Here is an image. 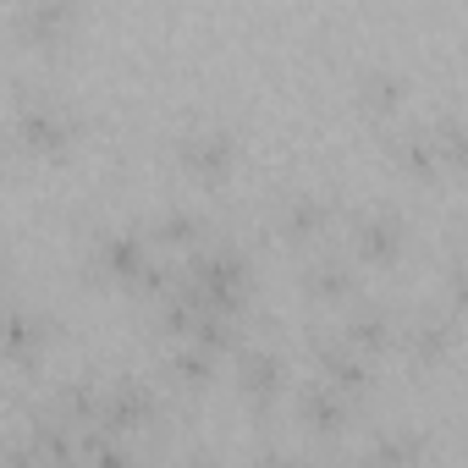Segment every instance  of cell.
<instances>
[{"label": "cell", "instance_id": "cell-1", "mask_svg": "<svg viewBox=\"0 0 468 468\" xmlns=\"http://www.w3.org/2000/svg\"><path fill=\"white\" fill-rule=\"evenodd\" d=\"M72 111L61 105V100H50V94H17V122H12V133L28 144V149H39V154H61L67 144H72Z\"/></svg>", "mask_w": 468, "mask_h": 468}, {"label": "cell", "instance_id": "cell-2", "mask_svg": "<svg viewBox=\"0 0 468 468\" xmlns=\"http://www.w3.org/2000/svg\"><path fill=\"white\" fill-rule=\"evenodd\" d=\"M182 165L198 182H220L231 165H238V138L226 127H193V133H182Z\"/></svg>", "mask_w": 468, "mask_h": 468}, {"label": "cell", "instance_id": "cell-3", "mask_svg": "<svg viewBox=\"0 0 468 468\" xmlns=\"http://www.w3.org/2000/svg\"><path fill=\"white\" fill-rule=\"evenodd\" d=\"M408 243V231H402V215L397 209H364L358 215V254L375 260V265H391Z\"/></svg>", "mask_w": 468, "mask_h": 468}, {"label": "cell", "instance_id": "cell-4", "mask_svg": "<svg viewBox=\"0 0 468 468\" xmlns=\"http://www.w3.org/2000/svg\"><path fill=\"white\" fill-rule=\"evenodd\" d=\"M72 23H78V6H67V0H28V6L12 12V28L34 45H56Z\"/></svg>", "mask_w": 468, "mask_h": 468}, {"label": "cell", "instance_id": "cell-5", "mask_svg": "<svg viewBox=\"0 0 468 468\" xmlns=\"http://www.w3.org/2000/svg\"><path fill=\"white\" fill-rule=\"evenodd\" d=\"M100 413H105V424H116V435H127V430L149 424L154 397H149V386H144V380H116V386L100 397Z\"/></svg>", "mask_w": 468, "mask_h": 468}, {"label": "cell", "instance_id": "cell-6", "mask_svg": "<svg viewBox=\"0 0 468 468\" xmlns=\"http://www.w3.org/2000/svg\"><path fill=\"white\" fill-rule=\"evenodd\" d=\"M100 265H105L111 276H122V282H144L149 249H144L138 231H105V238H100Z\"/></svg>", "mask_w": 468, "mask_h": 468}, {"label": "cell", "instance_id": "cell-7", "mask_svg": "<svg viewBox=\"0 0 468 468\" xmlns=\"http://www.w3.org/2000/svg\"><path fill=\"white\" fill-rule=\"evenodd\" d=\"M45 336H50V325L34 309H12L6 320H0V353H6V358H39Z\"/></svg>", "mask_w": 468, "mask_h": 468}, {"label": "cell", "instance_id": "cell-8", "mask_svg": "<svg viewBox=\"0 0 468 468\" xmlns=\"http://www.w3.org/2000/svg\"><path fill=\"white\" fill-rule=\"evenodd\" d=\"M320 369H325V386H336L342 397H353V391L369 386V358L353 353L347 342H331V347L320 353Z\"/></svg>", "mask_w": 468, "mask_h": 468}, {"label": "cell", "instance_id": "cell-9", "mask_svg": "<svg viewBox=\"0 0 468 468\" xmlns=\"http://www.w3.org/2000/svg\"><path fill=\"white\" fill-rule=\"evenodd\" d=\"M298 413H303V424L309 430H342V419H347V397L336 391V386H309L303 397H298Z\"/></svg>", "mask_w": 468, "mask_h": 468}, {"label": "cell", "instance_id": "cell-10", "mask_svg": "<svg viewBox=\"0 0 468 468\" xmlns=\"http://www.w3.org/2000/svg\"><path fill=\"white\" fill-rule=\"evenodd\" d=\"M243 391H249L254 402H271V397L282 391V358H276L271 347H249V353H243Z\"/></svg>", "mask_w": 468, "mask_h": 468}, {"label": "cell", "instance_id": "cell-11", "mask_svg": "<svg viewBox=\"0 0 468 468\" xmlns=\"http://www.w3.org/2000/svg\"><path fill=\"white\" fill-rule=\"evenodd\" d=\"M325 220H331V204L314 198V193H292L282 204V231L287 238H314V231H325Z\"/></svg>", "mask_w": 468, "mask_h": 468}, {"label": "cell", "instance_id": "cell-12", "mask_svg": "<svg viewBox=\"0 0 468 468\" xmlns=\"http://www.w3.org/2000/svg\"><path fill=\"white\" fill-rule=\"evenodd\" d=\"M386 342H391V320H386L380 309H369V303H364V309H353V314H347V347H353V353H364V358H369V353H380Z\"/></svg>", "mask_w": 468, "mask_h": 468}, {"label": "cell", "instance_id": "cell-13", "mask_svg": "<svg viewBox=\"0 0 468 468\" xmlns=\"http://www.w3.org/2000/svg\"><path fill=\"white\" fill-rule=\"evenodd\" d=\"M358 100L369 105V111H397L402 105V72H391V67H369L364 78H358Z\"/></svg>", "mask_w": 468, "mask_h": 468}, {"label": "cell", "instance_id": "cell-14", "mask_svg": "<svg viewBox=\"0 0 468 468\" xmlns=\"http://www.w3.org/2000/svg\"><path fill=\"white\" fill-rule=\"evenodd\" d=\"M408 347H413V358H419V364H435V358L452 347V325H446L441 314H424V320H413Z\"/></svg>", "mask_w": 468, "mask_h": 468}, {"label": "cell", "instance_id": "cell-15", "mask_svg": "<svg viewBox=\"0 0 468 468\" xmlns=\"http://www.w3.org/2000/svg\"><path fill=\"white\" fill-rule=\"evenodd\" d=\"M397 154H402V165H408L413 176H441V154H435V144H430V127L402 133V138H397Z\"/></svg>", "mask_w": 468, "mask_h": 468}, {"label": "cell", "instance_id": "cell-16", "mask_svg": "<svg viewBox=\"0 0 468 468\" xmlns=\"http://www.w3.org/2000/svg\"><path fill=\"white\" fill-rule=\"evenodd\" d=\"M375 468H413L419 463V435L408 430H391V435H375V452H369Z\"/></svg>", "mask_w": 468, "mask_h": 468}, {"label": "cell", "instance_id": "cell-17", "mask_svg": "<svg viewBox=\"0 0 468 468\" xmlns=\"http://www.w3.org/2000/svg\"><path fill=\"white\" fill-rule=\"evenodd\" d=\"M309 292L325 298V303H336V298L353 292V271L342 260H320V265H309Z\"/></svg>", "mask_w": 468, "mask_h": 468}, {"label": "cell", "instance_id": "cell-18", "mask_svg": "<svg viewBox=\"0 0 468 468\" xmlns=\"http://www.w3.org/2000/svg\"><path fill=\"white\" fill-rule=\"evenodd\" d=\"M198 231H204V220H198L193 209H165V215L154 220V238H160V243H198Z\"/></svg>", "mask_w": 468, "mask_h": 468}, {"label": "cell", "instance_id": "cell-19", "mask_svg": "<svg viewBox=\"0 0 468 468\" xmlns=\"http://www.w3.org/2000/svg\"><path fill=\"white\" fill-rule=\"evenodd\" d=\"M83 452H89L94 468H138L127 441H116V435H83Z\"/></svg>", "mask_w": 468, "mask_h": 468}, {"label": "cell", "instance_id": "cell-20", "mask_svg": "<svg viewBox=\"0 0 468 468\" xmlns=\"http://www.w3.org/2000/svg\"><path fill=\"white\" fill-rule=\"evenodd\" d=\"M209 358H215V353H204V347L182 342V347L171 353V369H176L182 380H209Z\"/></svg>", "mask_w": 468, "mask_h": 468}, {"label": "cell", "instance_id": "cell-21", "mask_svg": "<svg viewBox=\"0 0 468 468\" xmlns=\"http://www.w3.org/2000/svg\"><path fill=\"white\" fill-rule=\"evenodd\" d=\"M61 413H67V419H89V413H100V397H94V386H89V380H78V386H61Z\"/></svg>", "mask_w": 468, "mask_h": 468}, {"label": "cell", "instance_id": "cell-22", "mask_svg": "<svg viewBox=\"0 0 468 468\" xmlns=\"http://www.w3.org/2000/svg\"><path fill=\"white\" fill-rule=\"evenodd\" d=\"M198 468H204V463H198Z\"/></svg>", "mask_w": 468, "mask_h": 468}]
</instances>
